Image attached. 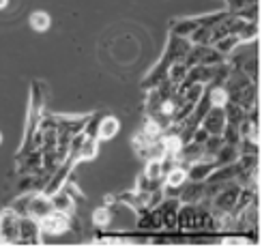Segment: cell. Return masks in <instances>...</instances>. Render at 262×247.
<instances>
[{"label": "cell", "mask_w": 262, "mask_h": 247, "mask_svg": "<svg viewBox=\"0 0 262 247\" xmlns=\"http://www.w3.org/2000/svg\"><path fill=\"white\" fill-rule=\"evenodd\" d=\"M187 64L185 62H172L170 67H168V73H166V78L174 84V86H179L183 80H185V75H187Z\"/></svg>", "instance_id": "21"}, {"label": "cell", "mask_w": 262, "mask_h": 247, "mask_svg": "<svg viewBox=\"0 0 262 247\" xmlns=\"http://www.w3.org/2000/svg\"><path fill=\"white\" fill-rule=\"evenodd\" d=\"M224 125H226V114H224L222 105H211V110L206 112L200 121V127H204L211 136H220Z\"/></svg>", "instance_id": "7"}, {"label": "cell", "mask_w": 262, "mask_h": 247, "mask_svg": "<svg viewBox=\"0 0 262 247\" xmlns=\"http://www.w3.org/2000/svg\"><path fill=\"white\" fill-rule=\"evenodd\" d=\"M43 116V93L41 86L37 82H32L30 86V105H28V118H26V140L30 138V133L39 127V121Z\"/></svg>", "instance_id": "3"}, {"label": "cell", "mask_w": 262, "mask_h": 247, "mask_svg": "<svg viewBox=\"0 0 262 247\" xmlns=\"http://www.w3.org/2000/svg\"><path fill=\"white\" fill-rule=\"evenodd\" d=\"M28 24L35 32H48L52 26V17H50V13H46V11H32L30 17H28Z\"/></svg>", "instance_id": "18"}, {"label": "cell", "mask_w": 262, "mask_h": 247, "mask_svg": "<svg viewBox=\"0 0 262 247\" xmlns=\"http://www.w3.org/2000/svg\"><path fill=\"white\" fill-rule=\"evenodd\" d=\"M224 3L228 7V13H236L238 9H243L247 5H254V3H258V0H224Z\"/></svg>", "instance_id": "27"}, {"label": "cell", "mask_w": 262, "mask_h": 247, "mask_svg": "<svg viewBox=\"0 0 262 247\" xmlns=\"http://www.w3.org/2000/svg\"><path fill=\"white\" fill-rule=\"evenodd\" d=\"M118 131H121V121L112 114H103L99 121V129H97V140H112Z\"/></svg>", "instance_id": "11"}, {"label": "cell", "mask_w": 262, "mask_h": 247, "mask_svg": "<svg viewBox=\"0 0 262 247\" xmlns=\"http://www.w3.org/2000/svg\"><path fill=\"white\" fill-rule=\"evenodd\" d=\"M9 7V0H0V11H5Z\"/></svg>", "instance_id": "29"}, {"label": "cell", "mask_w": 262, "mask_h": 247, "mask_svg": "<svg viewBox=\"0 0 262 247\" xmlns=\"http://www.w3.org/2000/svg\"><path fill=\"white\" fill-rule=\"evenodd\" d=\"M238 146H232V144H222V148L217 150L213 155V164L215 166H226V164H234L238 159Z\"/></svg>", "instance_id": "14"}, {"label": "cell", "mask_w": 262, "mask_h": 247, "mask_svg": "<svg viewBox=\"0 0 262 247\" xmlns=\"http://www.w3.org/2000/svg\"><path fill=\"white\" fill-rule=\"evenodd\" d=\"M91 221H93L95 228H110V223H112V209L107 207V204H101V207L93 209Z\"/></svg>", "instance_id": "17"}, {"label": "cell", "mask_w": 262, "mask_h": 247, "mask_svg": "<svg viewBox=\"0 0 262 247\" xmlns=\"http://www.w3.org/2000/svg\"><path fill=\"white\" fill-rule=\"evenodd\" d=\"M17 164H19V172L21 174H37L43 170V155L39 148L32 150H24V153L17 155Z\"/></svg>", "instance_id": "6"}, {"label": "cell", "mask_w": 262, "mask_h": 247, "mask_svg": "<svg viewBox=\"0 0 262 247\" xmlns=\"http://www.w3.org/2000/svg\"><path fill=\"white\" fill-rule=\"evenodd\" d=\"M50 200H52V209H54V211L67 213V215H71V213L75 211V200L71 198V193H67L62 187H60L56 193H52Z\"/></svg>", "instance_id": "13"}, {"label": "cell", "mask_w": 262, "mask_h": 247, "mask_svg": "<svg viewBox=\"0 0 262 247\" xmlns=\"http://www.w3.org/2000/svg\"><path fill=\"white\" fill-rule=\"evenodd\" d=\"M187 39L191 46H211V28H206V26L193 28Z\"/></svg>", "instance_id": "22"}, {"label": "cell", "mask_w": 262, "mask_h": 247, "mask_svg": "<svg viewBox=\"0 0 262 247\" xmlns=\"http://www.w3.org/2000/svg\"><path fill=\"white\" fill-rule=\"evenodd\" d=\"M193 28H198V21H195L193 17H187V19H179L177 24L172 26V32L179 35V37H189Z\"/></svg>", "instance_id": "23"}, {"label": "cell", "mask_w": 262, "mask_h": 247, "mask_svg": "<svg viewBox=\"0 0 262 247\" xmlns=\"http://www.w3.org/2000/svg\"><path fill=\"white\" fill-rule=\"evenodd\" d=\"M37 243H41L39 219L30 217V215H21V217H19V236H17V245H37Z\"/></svg>", "instance_id": "5"}, {"label": "cell", "mask_w": 262, "mask_h": 247, "mask_svg": "<svg viewBox=\"0 0 262 247\" xmlns=\"http://www.w3.org/2000/svg\"><path fill=\"white\" fill-rule=\"evenodd\" d=\"M69 219H71V215L52 209L48 215H43L39 219L41 236H58V234L69 232Z\"/></svg>", "instance_id": "1"}, {"label": "cell", "mask_w": 262, "mask_h": 247, "mask_svg": "<svg viewBox=\"0 0 262 247\" xmlns=\"http://www.w3.org/2000/svg\"><path fill=\"white\" fill-rule=\"evenodd\" d=\"M226 58L222 56L220 52H217L215 48H211V46H204V54H202V64H220V62H224Z\"/></svg>", "instance_id": "26"}, {"label": "cell", "mask_w": 262, "mask_h": 247, "mask_svg": "<svg viewBox=\"0 0 262 247\" xmlns=\"http://www.w3.org/2000/svg\"><path fill=\"white\" fill-rule=\"evenodd\" d=\"M177 230L193 232L195 230V204H183L177 211Z\"/></svg>", "instance_id": "10"}, {"label": "cell", "mask_w": 262, "mask_h": 247, "mask_svg": "<svg viewBox=\"0 0 262 247\" xmlns=\"http://www.w3.org/2000/svg\"><path fill=\"white\" fill-rule=\"evenodd\" d=\"M215 164L209 159H200V161H193V164L187 166V181H206L209 174L213 172Z\"/></svg>", "instance_id": "12"}, {"label": "cell", "mask_w": 262, "mask_h": 247, "mask_svg": "<svg viewBox=\"0 0 262 247\" xmlns=\"http://www.w3.org/2000/svg\"><path fill=\"white\" fill-rule=\"evenodd\" d=\"M97 150H99V140L93 138V136H84L82 144H80V148H78V164H80V161L95 159Z\"/></svg>", "instance_id": "16"}, {"label": "cell", "mask_w": 262, "mask_h": 247, "mask_svg": "<svg viewBox=\"0 0 262 247\" xmlns=\"http://www.w3.org/2000/svg\"><path fill=\"white\" fill-rule=\"evenodd\" d=\"M144 174H146L148 178H163L166 170H163L161 159H148V161H146V168H144Z\"/></svg>", "instance_id": "25"}, {"label": "cell", "mask_w": 262, "mask_h": 247, "mask_svg": "<svg viewBox=\"0 0 262 247\" xmlns=\"http://www.w3.org/2000/svg\"><path fill=\"white\" fill-rule=\"evenodd\" d=\"M224 114H226V123H230V125H238L247 116V112L234 101H226L224 103Z\"/></svg>", "instance_id": "19"}, {"label": "cell", "mask_w": 262, "mask_h": 247, "mask_svg": "<svg viewBox=\"0 0 262 247\" xmlns=\"http://www.w3.org/2000/svg\"><path fill=\"white\" fill-rule=\"evenodd\" d=\"M19 236V215L7 207L0 213V243L3 245H17Z\"/></svg>", "instance_id": "2"}, {"label": "cell", "mask_w": 262, "mask_h": 247, "mask_svg": "<svg viewBox=\"0 0 262 247\" xmlns=\"http://www.w3.org/2000/svg\"><path fill=\"white\" fill-rule=\"evenodd\" d=\"M0 144H3V133H0Z\"/></svg>", "instance_id": "30"}, {"label": "cell", "mask_w": 262, "mask_h": 247, "mask_svg": "<svg viewBox=\"0 0 262 247\" xmlns=\"http://www.w3.org/2000/svg\"><path fill=\"white\" fill-rule=\"evenodd\" d=\"M238 43H241V41H238V37H236V35H226V37H222V39H217V41L213 43V48H215V50L220 52L222 56L226 58L228 54H230V52L238 46Z\"/></svg>", "instance_id": "20"}, {"label": "cell", "mask_w": 262, "mask_h": 247, "mask_svg": "<svg viewBox=\"0 0 262 247\" xmlns=\"http://www.w3.org/2000/svg\"><path fill=\"white\" fill-rule=\"evenodd\" d=\"M222 140H224V144H232V146H238V142H241V133H238V129L236 125H230V123H226L224 129H222Z\"/></svg>", "instance_id": "24"}, {"label": "cell", "mask_w": 262, "mask_h": 247, "mask_svg": "<svg viewBox=\"0 0 262 247\" xmlns=\"http://www.w3.org/2000/svg\"><path fill=\"white\" fill-rule=\"evenodd\" d=\"M191 48V43L187 37H179L174 35V32H170L168 37V43H166V52H163L161 60L166 64H172V62H183L185 54H187V50Z\"/></svg>", "instance_id": "4"}, {"label": "cell", "mask_w": 262, "mask_h": 247, "mask_svg": "<svg viewBox=\"0 0 262 247\" xmlns=\"http://www.w3.org/2000/svg\"><path fill=\"white\" fill-rule=\"evenodd\" d=\"M183 204H198L204 200V181H185L179 191Z\"/></svg>", "instance_id": "9"}, {"label": "cell", "mask_w": 262, "mask_h": 247, "mask_svg": "<svg viewBox=\"0 0 262 247\" xmlns=\"http://www.w3.org/2000/svg\"><path fill=\"white\" fill-rule=\"evenodd\" d=\"M50 211H52V200H50L48 193L32 191L28 207H26V215H30V217H35V219H41L43 215H48Z\"/></svg>", "instance_id": "8"}, {"label": "cell", "mask_w": 262, "mask_h": 247, "mask_svg": "<svg viewBox=\"0 0 262 247\" xmlns=\"http://www.w3.org/2000/svg\"><path fill=\"white\" fill-rule=\"evenodd\" d=\"M185 181H187V168L181 164L172 166L170 170H166V174H163V185H170V187H181Z\"/></svg>", "instance_id": "15"}, {"label": "cell", "mask_w": 262, "mask_h": 247, "mask_svg": "<svg viewBox=\"0 0 262 247\" xmlns=\"http://www.w3.org/2000/svg\"><path fill=\"white\" fill-rule=\"evenodd\" d=\"M222 243L224 245H249V243H252V241H249V239H245V234L243 236H226V239H222Z\"/></svg>", "instance_id": "28"}]
</instances>
